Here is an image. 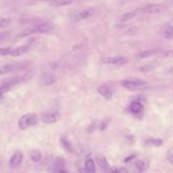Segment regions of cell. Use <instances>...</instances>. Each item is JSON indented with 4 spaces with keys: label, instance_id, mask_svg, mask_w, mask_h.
Wrapping results in <instances>:
<instances>
[{
    "label": "cell",
    "instance_id": "cell-32",
    "mask_svg": "<svg viewBox=\"0 0 173 173\" xmlns=\"http://www.w3.org/2000/svg\"><path fill=\"white\" fill-rule=\"evenodd\" d=\"M114 173H128L127 169L125 168H118V169H115Z\"/></svg>",
    "mask_w": 173,
    "mask_h": 173
},
{
    "label": "cell",
    "instance_id": "cell-16",
    "mask_svg": "<svg viewBox=\"0 0 173 173\" xmlns=\"http://www.w3.org/2000/svg\"><path fill=\"white\" fill-rule=\"evenodd\" d=\"M135 168L137 169V171L139 172H143V171H146L149 167V162L147 160H139V161L135 162V164H134Z\"/></svg>",
    "mask_w": 173,
    "mask_h": 173
},
{
    "label": "cell",
    "instance_id": "cell-9",
    "mask_svg": "<svg viewBox=\"0 0 173 173\" xmlns=\"http://www.w3.org/2000/svg\"><path fill=\"white\" fill-rule=\"evenodd\" d=\"M21 160H23V152L19 150L15 151L9 160V166L11 168H15L21 163Z\"/></svg>",
    "mask_w": 173,
    "mask_h": 173
},
{
    "label": "cell",
    "instance_id": "cell-8",
    "mask_svg": "<svg viewBox=\"0 0 173 173\" xmlns=\"http://www.w3.org/2000/svg\"><path fill=\"white\" fill-rule=\"evenodd\" d=\"M18 82H19L18 78H13V80H10L9 82H4L3 84H1V86H0V99H2L5 94L8 93V92L13 88V86L18 84Z\"/></svg>",
    "mask_w": 173,
    "mask_h": 173
},
{
    "label": "cell",
    "instance_id": "cell-24",
    "mask_svg": "<svg viewBox=\"0 0 173 173\" xmlns=\"http://www.w3.org/2000/svg\"><path fill=\"white\" fill-rule=\"evenodd\" d=\"M158 63L157 62H154V63H150V64H147V65H143L141 66L139 70L141 71H150V70H153V69H155L157 67Z\"/></svg>",
    "mask_w": 173,
    "mask_h": 173
},
{
    "label": "cell",
    "instance_id": "cell-21",
    "mask_svg": "<svg viewBox=\"0 0 173 173\" xmlns=\"http://www.w3.org/2000/svg\"><path fill=\"white\" fill-rule=\"evenodd\" d=\"M30 157H31V159H32L33 162H39L40 160H41V157H42L41 151H40L39 149H34V150L31 152Z\"/></svg>",
    "mask_w": 173,
    "mask_h": 173
},
{
    "label": "cell",
    "instance_id": "cell-10",
    "mask_svg": "<svg viewBox=\"0 0 173 173\" xmlns=\"http://www.w3.org/2000/svg\"><path fill=\"white\" fill-rule=\"evenodd\" d=\"M97 162H98L99 166L101 167V168L103 169V170L105 171V172L107 173H114V171H115V169H112L111 167H110L109 163H108L107 159L104 157L103 155H98L97 156Z\"/></svg>",
    "mask_w": 173,
    "mask_h": 173
},
{
    "label": "cell",
    "instance_id": "cell-22",
    "mask_svg": "<svg viewBox=\"0 0 173 173\" xmlns=\"http://www.w3.org/2000/svg\"><path fill=\"white\" fill-rule=\"evenodd\" d=\"M137 14V11H131V12H127V13H124L123 15H121L119 17V21H130L131 18L135 17V15Z\"/></svg>",
    "mask_w": 173,
    "mask_h": 173
},
{
    "label": "cell",
    "instance_id": "cell-6",
    "mask_svg": "<svg viewBox=\"0 0 173 173\" xmlns=\"http://www.w3.org/2000/svg\"><path fill=\"white\" fill-rule=\"evenodd\" d=\"M60 119V114L56 111L53 112H46L41 115V120L46 124H51L55 123Z\"/></svg>",
    "mask_w": 173,
    "mask_h": 173
},
{
    "label": "cell",
    "instance_id": "cell-1",
    "mask_svg": "<svg viewBox=\"0 0 173 173\" xmlns=\"http://www.w3.org/2000/svg\"><path fill=\"white\" fill-rule=\"evenodd\" d=\"M122 86L129 91H141L148 88V84L146 80L139 78H126L121 82Z\"/></svg>",
    "mask_w": 173,
    "mask_h": 173
},
{
    "label": "cell",
    "instance_id": "cell-4",
    "mask_svg": "<svg viewBox=\"0 0 173 173\" xmlns=\"http://www.w3.org/2000/svg\"><path fill=\"white\" fill-rule=\"evenodd\" d=\"M23 63H7L0 66V75L8 74V73L14 72L18 69L23 68Z\"/></svg>",
    "mask_w": 173,
    "mask_h": 173
},
{
    "label": "cell",
    "instance_id": "cell-23",
    "mask_svg": "<svg viewBox=\"0 0 173 173\" xmlns=\"http://www.w3.org/2000/svg\"><path fill=\"white\" fill-rule=\"evenodd\" d=\"M157 53H158L157 50H145V51H143V52L139 53V58H147V57L156 55Z\"/></svg>",
    "mask_w": 173,
    "mask_h": 173
},
{
    "label": "cell",
    "instance_id": "cell-5",
    "mask_svg": "<svg viewBox=\"0 0 173 173\" xmlns=\"http://www.w3.org/2000/svg\"><path fill=\"white\" fill-rule=\"evenodd\" d=\"M94 14H95V9L94 8H84L82 10H80V11L76 12L73 15V19L75 21H80L92 17Z\"/></svg>",
    "mask_w": 173,
    "mask_h": 173
},
{
    "label": "cell",
    "instance_id": "cell-25",
    "mask_svg": "<svg viewBox=\"0 0 173 173\" xmlns=\"http://www.w3.org/2000/svg\"><path fill=\"white\" fill-rule=\"evenodd\" d=\"M164 37L166 39H172L173 38V27H171V25H168V27L165 29Z\"/></svg>",
    "mask_w": 173,
    "mask_h": 173
},
{
    "label": "cell",
    "instance_id": "cell-31",
    "mask_svg": "<svg viewBox=\"0 0 173 173\" xmlns=\"http://www.w3.org/2000/svg\"><path fill=\"white\" fill-rule=\"evenodd\" d=\"M151 143H152L154 146H161L163 141H162V139H152V141H151Z\"/></svg>",
    "mask_w": 173,
    "mask_h": 173
},
{
    "label": "cell",
    "instance_id": "cell-34",
    "mask_svg": "<svg viewBox=\"0 0 173 173\" xmlns=\"http://www.w3.org/2000/svg\"><path fill=\"white\" fill-rule=\"evenodd\" d=\"M80 173H88L86 170H82V169H80Z\"/></svg>",
    "mask_w": 173,
    "mask_h": 173
},
{
    "label": "cell",
    "instance_id": "cell-7",
    "mask_svg": "<svg viewBox=\"0 0 173 173\" xmlns=\"http://www.w3.org/2000/svg\"><path fill=\"white\" fill-rule=\"evenodd\" d=\"M103 63L112 64V65H123L127 62V59L123 56H110L103 58Z\"/></svg>",
    "mask_w": 173,
    "mask_h": 173
},
{
    "label": "cell",
    "instance_id": "cell-13",
    "mask_svg": "<svg viewBox=\"0 0 173 173\" xmlns=\"http://www.w3.org/2000/svg\"><path fill=\"white\" fill-rule=\"evenodd\" d=\"M29 50H30V46L29 45H23V46H19V47L12 48L11 52H10V56L12 57L21 56V55H23L25 53H27Z\"/></svg>",
    "mask_w": 173,
    "mask_h": 173
},
{
    "label": "cell",
    "instance_id": "cell-18",
    "mask_svg": "<svg viewBox=\"0 0 173 173\" xmlns=\"http://www.w3.org/2000/svg\"><path fill=\"white\" fill-rule=\"evenodd\" d=\"M41 82H42L41 84L43 86H50V84H53L56 82V78L53 74H45Z\"/></svg>",
    "mask_w": 173,
    "mask_h": 173
},
{
    "label": "cell",
    "instance_id": "cell-29",
    "mask_svg": "<svg viewBox=\"0 0 173 173\" xmlns=\"http://www.w3.org/2000/svg\"><path fill=\"white\" fill-rule=\"evenodd\" d=\"M8 37H9V33H0V43L1 42H4L5 40L8 39Z\"/></svg>",
    "mask_w": 173,
    "mask_h": 173
},
{
    "label": "cell",
    "instance_id": "cell-33",
    "mask_svg": "<svg viewBox=\"0 0 173 173\" xmlns=\"http://www.w3.org/2000/svg\"><path fill=\"white\" fill-rule=\"evenodd\" d=\"M135 157H137V156H135V155H130L129 157H126L125 159H124V162H126V163H127V162H129L131 159H134V158H135Z\"/></svg>",
    "mask_w": 173,
    "mask_h": 173
},
{
    "label": "cell",
    "instance_id": "cell-12",
    "mask_svg": "<svg viewBox=\"0 0 173 173\" xmlns=\"http://www.w3.org/2000/svg\"><path fill=\"white\" fill-rule=\"evenodd\" d=\"M98 93L100 94V95H102L105 99H108V100L111 99L112 96H113V91H112L111 88H110L109 86H107V84H102V86H99Z\"/></svg>",
    "mask_w": 173,
    "mask_h": 173
},
{
    "label": "cell",
    "instance_id": "cell-14",
    "mask_svg": "<svg viewBox=\"0 0 173 173\" xmlns=\"http://www.w3.org/2000/svg\"><path fill=\"white\" fill-rule=\"evenodd\" d=\"M129 109L133 114H139L143 110V106L139 101H133V102L130 104Z\"/></svg>",
    "mask_w": 173,
    "mask_h": 173
},
{
    "label": "cell",
    "instance_id": "cell-26",
    "mask_svg": "<svg viewBox=\"0 0 173 173\" xmlns=\"http://www.w3.org/2000/svg\"><path fill=\"white\" fill-rule=\"evenodd\" d=\"M11 49L12 48H10V47L0 48V56H10Z\"/></svg>",
    "mask_w": 173,
    "mask_h": 173
},
{
    "label": "cell",
    "instance_id": "cell-2",
    "mask_svg": "<svg viewBox=\"0 0 173 173\" xmlns=\"http://www.w3.org/2000/svg\"><path fill=\"white\" fill-rule=\"evenodd\" d=\"M53 31V25L47 23H37V25H31L27 29H25L23 32L21 36H27V35L36 34V33H40V34H48Z\"/></svg>",
    "mask_w": 173,
    "mask_h": 173
},
{
    "label": "cell",
    "instance_id": "cell-15",
    "mask_svg": "<svg viewBox=\"0 0 173 173\" xmlns=\"http://www.w3.org/2000/svg\"><path fill=\"white\" fill-rule=\"evenodd\" d=\"M64 167H65V163H64V160L62 159L61 157L56 158L54 162V166H53V170H54V173H58L59 171L63 170Z\"/></svg>",
    "mask_w": 173,
    "mask_h": 173
},
{
    "label": "cell",
    "instance_id": "cell-28",
    "mask_svg": "<svg viewBox=\"0 0 173 173\" xmlns=\"http://www.w3.org/2000/svg\"><path fill=\"white\" fill-rule=\"evenodd\" d=\"M99 124H100V122H98V121H95V122H93L91 125L89 126V128H88V131L93 132L94 130H96L97 128H99Z\"/></svg>",
    "mask_w": 173,
    "mask_h": 173
},
{
    "label": "cell",
    "instance_id": "cell-19",
    "mask_svg": "<svg viewBox=\"0 0 173 173\" xmlns=\"http://www.w3.org/2000/svg\"><path fill=\"white\" fill-rule=\"evenodd\" d=\"M84 170L88 173H96L95 162L92 159H88L84 163Z\"/></svg>",
    "mask_w": 173,
    "mask_h": 173
},
{
    "label": "cell",
    "instance_id": "cell-20",
    "mask_svg": "<svg viewBox=\"0 0 173 173\" xmlns=\"http://www.w3.org/2000/svg\"><path fill=\"white\" fill-rule=\"evenodd\" d=\"M60 141H61V145H62V147L64 148V150H66V152L72 153V151H73L72 146H71V143H69V141L66 139L65 137H61Z\"/></svg>",
    "mask_w": 173,
    "mask_h": 173
},
{
    "label": "cell",
    "instance_id": "cell-11",
    "mask_svg": "<svg viewBox=\"0 0 173 173\" xmlns=\"http://www.w3.org/2000/svg\"><path fill=\"white\" fill-rule=\"evenodd\" d=\"M163 10V6L160 4H150V5H147V6L143 7L141 8V12H145V13H159Z\"/></svg>",
    "mask_w": 173,
    "mask_h": 173
},
{
    "label": "cell",
    "instance_id": "cell-27",
    "mask_svg": "<svg viewBox=\"0 0 173 173\" xmlns=\"http://www.w3.org/2000/svg\"><path fill=\"white\" fill-rule=\"evenodd\" d=\"M10 19L7 17H2V18H0V27H7V25L10 23Z\"/></svg>",
    "mask_w": 173,
    "mask_h": 173
},
{
    "label": "cell",
    "instance_id": "cell-17",
    "mask_svg": "<svg viewBox=\"0 0 173 173\" xmlns=\"http://www.w3.org/2000/svg\"><path fill=\"white\" fill-rule=\"evenodd\" d=\"M75 0H51L50 4L52 6L59 7V6H65V5H69L71 3L74 2Z\"/></svg>",
    "mask_w": 173,
    "mask_h": 173
},
{
    "label": "cell",
    "instance_id": "cell-30",
    "mask_svg": "<svg viewBox=\"0 0 173 173\" xmlns=\"http://www.w3.org/2000/svg\"><path fill=\"white\" fill-rule=\"evenodd\" d=\"M167 160H168L169 162H170L171 164H173V150H170L168 151V153H167Z\"/></svg>",
    "mask_w": 173,
    "mask_h": 173
},
{
    "label": "cell",
    "instance_id": "cell-3",
    "mask_svg": "<svg viewBox=\"0 0 173 173\" xmlns=\"http://www.w3.org/2000/svg\"><path fill=\"white\" fill-rule=\"evenodd\" d=\"M39 122V118L35 113H27L25 114L18 120V127L21 130H25L31 126H35Z\"/></svg>",
    "mask_w": 173,
    "mask_h": 173
}]
</instances>
